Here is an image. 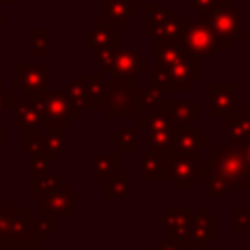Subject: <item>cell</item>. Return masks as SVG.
I'll return each instance as SVG.
<instances>
[{"label":"cell","instance_id":"13","mask_svg":"<svg viewBox=\"0 0 250 250\" xmlns=\"http://www.w3.org/2000/svg\"><path fill=\"white\" fill-rule=\"evenodd\" d=\"M225 139L229 145L242 146L250 141V107L244 100H236L230 113L225 117Z\"/></svg>","mask_w":250,"mask_h":250},{"label":"cell","instance_id":"38","mask_svg":"<svg viewBox=\"0 0 250 250\" xmlns=\"http://www.w3.org/2000/svg\"><path fill=\"white\" fill-rule=\"evenodd\" d=\"M55 162H59V156L51 152L35 154V156H29V170H45L49 168V164H55Z\"/></svg>","mask_w":250,"mask_h":250},{"label":"cell","instance_id":"27","mask_svg":"<svg viewBox=\"0 0 250 250\" xmlns=\"http://www.w3.org/2000/svg\"><path fill=\"white\" fill-rule=\"evenodd\" d=\"M121 154L119 152H109V154H98L92 158V178L96 182H104L111 176H115L121 166H119Z\"/></svg>","mask_w":250,"mask_h":250},{"label":"cell","instance_id":"29","mask_svg":"<svg viewBox=\"0 0 250 250\" xmlns=\"http://www.w3.org/2000/svg\"><path fill=\"white\" fill-rule=\"evenodd\" d=\"M109 143L119 146L121 154H137L139 152V125L123 127L121 131L109 137Z\"/></svg>","mask_w":250,"mask_h":250},{"label":"cell","instance_id":"18","mask_svg":"<svg viewBox=\"0 0 250 250\" xmlns=\"http://www.w3.org/2000/svg\"><path fill=\"white\" fill-rule=\"evenodd\" d=\"M139 172L137 178L143 182H170V158H160L150 152H137Z\"/></svg>","mask_w":250,"mask_h":250},{"label":"cell","instance_id":"31","mask_svg":"<svg viewBox=\"0 0 250 250\" xmlns=\"http://www.w3.org/2000/svg\"><path fill=\"white\" fill-rule=\"evenodd\" d=\"M66 135H68V125L61 123V125H47V135H45V146L47 152L61 156L66 148Z\"/></svg>","mask_w":250,"mask_h":250},{"label":"cell","instance_id":"20","mask_svg":"<svg viewBox=\"0 0 250 250\" xmlns=\"http://www.w3.org/2000/svg\"><path fill=\"white\" fill-rule=\"evenodd\" d=\"M209 145V137L201 133L197 125H176L174 127V150L182 154H199L201 146Z\"/></svg>","mask_w":250,"mask_h":250},{"label":"cell","instance_id":"26","mask_svg":"<svg viewBox=\"0 0 250 250\" xmlns=\"http://www.w3.org/2000/svg\"><path fill=\"white\" fill-rule=\"evenodd\" d=\"M176 127V125H174ZM174 127L164 131H146V152L160 158H170L174 150Z\"/></svg>","mask_w":250,"mask_h":250},{"label":"cell","instance_id":"45","mask_svg":"<svg viewBox=\"0 0 250 250\" xmlns=\"http://www.w3.org/2000/svg\"><path fill=\"white\" fill-rule=\"evenodd\" d=\"M12 2H18V0H0V4H12Z\"/></svg>","mask_w":250,"mask_h":250},{"label":"cell","instance_id":"12","mask_svg":"<svg viewBox=\"0 0 250 250\" xmlns=\"http://www.w3.org/2000/svg\"><path fill=\"white\" fill-rule=\"evenodd\" d=\"M209 109L207 115L211 119H225L236 104V84L234 82H209L207 84Z\"/></svg>","mask_w":250,"mask_h":250},{"label":"cell","instance_id":"40","mask_svg":"<svg viewBox=\"0 0 250 250\" xmlns=\"http://www.w3.org/2000/svg\"><path fill=\"white\" fill-rule=\"evenodd\" d=\"M184 246H186V240H178V238H172V240H160V242H156V246H154V250H184Z\"/></svg>","mask_w":250,"mask_h":250},{"label":"cell","instance_id":"10","mask_svg":"<svg viewBox=\"0 0 250 250\" xmlns=\"http://www.w3.org/2000/svg\"><path fill=\"white\" fill-rule=\"evenodd\" d=\"M189 205H166L160 215L154 217L156 225L164 227V238L172 240H189V221H191Z\"/></svg>","mask_w":250,"mask_h":250},{"label":"cell","instance_id":"36","mask_svg":"<svg viewBox=\"0 0 250 250\" xmlns=\"http://www.w3.org/2000/svg\"><path fill=\"white\" fill-rule=\"evenodd\" d=\"M92 53H94V61L100 66V70L107 74L115 59V49H92Z\"/></svg>","mask_w":250,"mask_h":250},{"label":"cell","instance_id":"14","mask_svg":"<svg viewBox=\"0 0 250 250\" xmlns=\"http://www.w3.org/2000/svg\"><path fill=\"white\" fill-rule=\"evenodd\" d=\"M39 215L61 219L64 215H76V189L64 188L39 197Z\"/></svg>","mask_w":250,"mask_h":250},{"label":"cell","instance_id":"7","mask_svg":"<svg viewBox=\"0 0 250 250\" xmlns=\"http://www.w3.org/2000/svg\"><path fill=\"white\" fill-rule=\"evenodd\" d=\"M148 20H146V37L158 39H180L184 16L180 10H166L164 2H148L146 4Z\"/></svg>","mask_w":250,"mask_h":250},{"label":"cell","instance_id":"43","mask_svg":"<svg viewBox=\"0 0 250 250\" xmlns=\"http://www.w3.org/2000/svg\"><path fill=\"white\" fill-rule=\"evenodd\" d=\"M6 143V129L0 125V145H4Z\"/></svg>","mask_w":250,"mask_h":250},{"label":"cell","instance_id":"25","mask_svg":"<svg viewBox=\"0 0 250 250\" xmlns=\"http://www.w3.org/2000/svg\"><path fill=\"white\" fill-rule=\"evenodd\" d=\"M168 113L174 125H189L201 115L199 100H168Z\"/></svg>","mask_w":250,"mask_h":250},{"label":"cell","instance_id":"46","mask_svg":"<svg viewBox=\"0 0 250 250\" xmlns=\"http://www.w3.org/2000/svg\"><path fill=\"white\" fill-rule=\"evenodd\" d=\"M246 2H248V4H250V0H246Z\"/></svg>","mask_w":250,"mask_h":250},{"label":"cell","instance_id":"30","mask_svg":"<svg viewBox=\"0 0 250 250\" xmlns=\"http://www.w3.org/2000/svg\"><path fill=\"white\" fill-rule=\"evenodd\" d=\"M21 152L25 156L45 154V135L41 133V127H23L21 129Z\"/></svg>","mask_w":250,"mask_h":250},{"label":"cell","instance_id":"28","mask_svg":"<svg viewBox=\"0 0 250 250\" xmlns=\"http://www.w3.org/2000/svg\"><path fill=\"white\" fill-rule=\"evenodd\" d=\"M131 193L129 172L119 170L115 176L102 182V197L104 199H127Z\"/></svg>","mask_w":250,"mask_h":250},{"label":"cell","instance_id":"1","mask_svg":"<svg viewBox=\"0 0 250 250\" xmlns=\"http://www.w3.org/2000/svg\"><path fill=\"white\" fill-rule=\"evenodd\" d=\"M197 184L207 191L211 199L229 197L232 199L238 189L250 186V164L244 148L229 143H209L207 160L199 164Z\"/></svg>","mask_w":250,"mask_h":250},{"label":"cell","instance_id":"35","mask_svg":"<svg viewBox=\"0 0 250 250\" xmlns=\"http://www.w3.org/2000/svg\"><path fill=\"white\" fill-rule=\"evenodd\" d=\"M234 232L236 234H250V205H236L234 207Z\"/></svg>","mask_w":250,"mask_h":250},{"label":"cell","instance_id":"47","mask_svg":"<svg viewBox=\"0 0 250 250\" xmlns=\"http://www.w3.org/2000/svg\"><path fill=\"white\" fill-rule=\"evenodd\" d=\"M248 189H250V186H248Z\"/></svg>","mask_w":250,"mask_h":250},{"label":"cell","instance_id":"44","mask_svg":"<svg viewBox=\"0 0 250 250\" xmlns=\"http://www.w3.org/2000/svg\"><path fill=\"white\" fill-rule=\"evenodd\" d=\"M6 27V16H4V12L0 10V29H4Z\"/></svg>","mask_w":250,"mask_h":250},{"label":"cell","instance_id":"23","mask_svg":"<svg viewBox=\"0 0 250 250\" xmlns=\"http://www.w3.org/2000/svg\"><path fill=\"white\" fill-rule=\"evenodd\" d=\"M68 188V182L61 176H57L55 172H49V168L45 170H29V195L39 199L41 195L59 191Z\"/></svg>","mask_w":250,"mask_h":250},{"label":"cell","instance_id":"39","mask_svg":"<svg viewBox=\"0 0 250 250\" xmlns=\"http://www.w3.org/2000/svg\"><path fill=\"white\" fill-rule=\"evenodd\" d=\"M14 105H16V96H14V92L6 90L4 82H0V119L6 115L8 109H14Z\"/></svg>","mask_w":250,"mask_h":250},{"label":"cell","instance_id":"8","mask_svg":"<svg viewBox=\"0 0 250 250\" xmlns=\"http://www.w3.org/2000/svg\"><path fill=\"white\" fill-rule=\"evenodd\" d=\"M148 72V59L127 45H119L115 49V59L105 76L113 82H139L141 74Z\"/></svg>","mask_w":250,"mask_h":250},{"label":"cell","instance_id":"42","mask_svg":"<svg viewBox=\"0 0 250 250\" xmlns=\"http://www.w3.org/2000/svg\"><path fill=\"white\" fill-rule=\"evenodd\" d=\"M242 148H244V154H246V160H248V164H250V141H248V143H244V145H242Z\"/></svg>","mask_w":250,"mask_h":250},{"label":"cell","instance_id":"5","mask_svg":"<svg viewBox=\"0 0 250 250\" xmlns=\"http://www.w3.org/2000/svg\"><path fill=\"white\" fill-rule=\"evenodd\" d=\"M199 20H203L211 27L219 47H232L240 37H244V12L238 10L236 4L213 8L205 14H199Z\"/></svg>","mask_w":250,"mask_h":250},{"label":"cell","instance_id":"9","mask_svg":"<svg viewBox=\"0 0 250 250\" xmlns=\"http://www.w3.org/2000/svg\"><path fill=\"white\" fill-rule=\"evenodd\" d=\"M180 41H182V45H184L189 53L197 55L199 59H201V57H211V55H215L217 49H219L217 37L213 35L211 27H209L203 20H197V21H188V20H184Z\"/></svg>","mask_w":250,"mask_h":250},{"label":"cell","instance_id":"32","mask_svg":"<svg viewBox=\"0 0 250 250\" xmlns=\"http://www.w3.org/2000/svg\"><path fill=\"white\" fill-rule=\"evenodd\" d=\"M29 53L35 57H47L49 55V29L33 27L29 31Z\"/></svg>","mask_w":250,"mask_h":250},{"label":"cell","instance_id":"16","mask_svg":"<svg viewBox=\"0 0 250 250\" xmlns=\"http://www.w3.org/2000/svg\"><path fill=\"white\" fill-rule=\"evenodd\" d=\"M139 18V4L133 0H102V20L117 29H127Z\"/></svg>","mask_w":250,"mask_h":250},{"label":"cell","instance_id":"11","mask_svg":"<svg viewBox=\"0 0 250 250\" xmlns=\"http://www.w3.org/2000/svg\"><path fill=\"white\" fill-rule=\"evenodd\" d=\"M199 154L174 152L170 156V182L176 189H189L199 178Z\"/></svg>","mask_w":250,"mask_h":250},{"label":"cell","instance_id":"15","mask_svg":"<svg viewBox=\"0 0 250 250\" xmlns=\"http://www.w3.org/2000/svg\"><path fill=\"white\" fill-rule=\"evenodd\" d=\"M12 111H14L12 123L16 127H21V129L23 127H47L43 98H39V100L20 98V100H16V105Z\"/></svg>","mask_w":250,"mask_h":250},{"label":"cell","instance_id":"4","mask_svg":"<svg viewBox=\"0 0 250 250\" xmlns=\"http://www.w3.org/2000/svg\"><path fill=\"white\" fill-rule=\"evenodd\" d=\"M139 82H113L107 80L104 86L102 117L104 119H127L139 117Z\"/></svg>","mask_w":250,"mask_h":250},{"label":"cell","instance_id":"41","mask_svg":"<svg viewBox=\"0 0 250 250\" xmlns=\"http://www.w3.org/2000/svg\"><path fill=\"white\" fill-rule=\"evenodd\" d=\"M184 250H209V242H205V240H186Z\"/></svg>","mask_w":250,"mask_h":250},{"label":"cell","instance_id":"21","mask_svg":"<svg viewBox=\"0 0 250 250\" xmlns=\"http://www.w3.org/2000/svg\"><path fill=\"white\" fill-rule=\"evenodd\" d=\"M74 80L82 90L86 107L88 109H100L102 102H104V86H105L104 72L102 70L100 72H78L74 76Z\"/></svg>","mask_w":250,"mask_h":250},{"label":"cell","instance_id":"3","mask_svg":"<svg viewBox=\"0 0 250 250\" xmlns=\"http://www.w3.org/2000/svg\"><path fill=\"white\" fill-rule=\"evenodd\" d=\"M146 84H156L164 92H189L193 84L201 80L199 57L188 49L168 66H156L146 72Z\"/></svg>","mask_w":250,"mask_h":250},{"label":"cell","instance_id":"2","mask_svg":"<svg viewBox=\"0 0 250 250\" xmlns=\"http://www.w3.org/2000/svg\"><path fill=\"white\" fill-rule=\"evenodd\" d=\"M59 230V219L33 215L29 207H14L0 225V250H39Z\"/></svg>","mask_w":250,"mask_h":250},{"label":"cell","instance_id":"17","mask_svg":"<svg viewBox=\"0 0 250 250\" xmlns=\"http://www.w3.org/2000/svg\"><path fill=\"white\" fill-rule=\"evenodd\" d=\"M119 31L105 20H94L90 27L84 29V45L88 49H117L121 45Z\"/></svg>","mask_w":250,"mask_h":250},{"label":"cell","instance_id":"24","mask_svg":"<svg viewBox=\"0 0 250 250\" xmlns=\"http://www.w3.org/2000/svg\"><path fill=\"white\" fill-rule=\"evenodd\" d=\"M137 125H139V127H145L146 131H164V129H172L174 123H172L170 113H168V100L162 98L156 105L145 109V115H143V117H137Z\"/></svg>","mask_w":250,"mask_h":250},{"label":"cell","instance_id":"33","mask_svg":"<svg viewBox=\"0 0 250 250\" xmlns=\"http://www.w3.org/2000/svg\"><path fill=\"white\" fill-rule=\"evenodd\" d=\"M64 92H66V96H68V100H70V104H72V119H82V117L86 115V109H88V107H86L82 90H80V86L76 84V80L68 82L66 88H64Z\"/></svg>","mask_w":250,"mask_h":250},{"label":"cell","instance_id":"22","mask_svg":"<svg viewBox=\"0 0 250 250\" xmlns=\"http://www.w3.org/2000/svg\"><path fill=\"white\" fill-rule=\"evenodd\" d=\"M45 104V117H47V125H61V123H68V119H72V104L66 96V92L62 90H49V94L43 98Z\"/></svg>","mask_w":250,"mask_h":250},{"label":"cell","instance_id":"37","mask_svg":"<svg viewBox=\"0 0 250 250\" xmlns=\"http://www.w3.org/2000/svg\"><path fill=\"white\" fill-rule=\"evenodd\" d=\"M236 4V0H189V6L193 12L197 14H205L213 8H219V6H232Z\"/></svg>","mask_w":250,"mask_h":250},{"label":"cell","instance_id":"19","mask_svg":"<svg viewBox=\"0 0 250 250\" xmlns=\"http://www.w3.org/2000/svg\"><path fill=\"white\" fill-rule=\"evenodd\" d=\"M189 240H205L209 244L219 240V219L209 211L207 205H201L197 215H191Z\"/></svg>","mask_w":250,"mask_h":250},{"label":"cell","instance_id":"6","mask_svg":"<svg viewBox=\"0 0 250 250\" xmlns=\"http://www.w3.org/2000/svg\"><path fill=\"white\" fill-rule=\"evenodd\" d=\"M12 84L14 92H20L21 98L39 100L49 94V64H23L18 62L12 66Z\"/></svg>","mask_w":250,"mask_h":250},{"label":"cell","instance_id":"34","mask_svg":"<svg viewBox=\"0 0 250 250\" xmlns=\"http://www.w3.org/2000/svg\"><path fill=\"white\" fill-rule=\"evenodd\" d=\"M164 98V90L156 84H146L145 90L139 92V107L141 109H148L152 105H156L160 100Z\"/></svg>","mask_w":250,"mask_h":250}]
</instances>
